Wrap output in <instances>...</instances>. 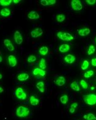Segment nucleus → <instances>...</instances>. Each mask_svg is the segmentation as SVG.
<instances>
[{"instance_id":"2f4dec72","label":"nucleus","mask_w":96,"mask_h":120,"mask_svg":"<svg viewBox=\"0 0 96 120\" xmlns=\"http://www.w3.org/2000/svg\"><path fill=\"white\" fill-rule=\"evenodd\" d=\"M37 60V57H36V56H35L34 55H31L28 57L27 59V61H28V62L29 63H32L35 62Z\"/></svg>"},{"instance_id":"9b49d317","label":"nucleus","mask_w":96,"mask_h":120,"mask_svg":"<svg viewBox=\"0 0 96 120\" xmlns=\"http://www.w3.org/2000/svg\"><path fill=\"white\" fill-rule=\"evenodd\" d=\"M78 33L79 35H80L81 36H88L91 33V30L88 28H81L78 30Z\"/></svg>"},{"instance_id":"f8f14e48","label":"nucleus","mask_w":96,"mask_h":120,"mask_svg":"<svg viewBox=\"0 0 96 120\" xmlns=\"http://www.w3.org/2000/svg\"><path fill=\"white\" fill-rule=\"evenodd\" d=\"M46 71L41 69V68H35L33 71V74L35 76L39 75L41 76H44L46 75Z\"/></svg>"},{"instance_id":"7c9ffc66","label":"nucleus","mask_w":96,"mask_h":120,"mask_svg":"<svg viewBox=\"0 0 96 120\" xmlns=\"http://www.w3.org/2000/svg\"><path fill=\"white\" fill-rule=\"evenodd\" d=\"M86 120H96V116L92 113H89L86 115Z\"/></svg>"},{"instance_id":"9d476101","label":"nucleus","mask_w":96,"mask_h":120,"mask_svg":"<svg viewBox=\"0 0 96 120\" xmlns=\"http://www.w3.org/2000/svg\"><path fill=\"white\" fill-rule=\"evenodd\" d=\"M8 62L9 64L11 67H14L17 65V59L15 56H13V55H11L8 57Z\"/></svg>"},{"instance_id":"2eb2a0df","label":"nucleus","mask_w":96,"mask_h":120,"mask_svg":"<svg viewBox=\"0 0 96 120\" xmlns=\"http://www.w3.org/2000/svg\"><path fill=\"white\" fill-rule=\"evenodd\" d=\"M40 3L41 5L46 6L53 5L56 3V1L55 0H41Z\"/></svg>"},{"instance_id":"412c9836","label":"nucleus","mask_w":96,"mask_h":120,"mask_svg":"<svg viewBox=\"0 0 96 120\" xmlns=\"http://www.w3.org/2000/svg\"><path fill=\"white\" fill-rule=\"evenodd\" d=\"M70 87H71V89H73V90H75V91H80V86H78V82H76V81H73L70 84Z\"/></svg>"},{"instance_id":"7ed1b4c3","label":"nucleus","mask_w":96,"mask_h":120,"mask_svg":"<svg viewBox=\"0 0 96 120\" xmlns=\"http://www.w3.org/2000/svg\"><path fill=\"white\" fill-rule=\"evenodd\" d=\"M57 36L59 38L60 40H63L65 41H70L74 39L73 35L70 33L67 32H63V31H59L57 33Z\"/></svg>"},{"instance_id":"58836bf2","label":"nucleus","mask_w":96,"mask_h":120,"mask_svg":"<svg viewBox=\"0 0 96 120\" xmlns=\"http://www.w3.org/2000/svg\"><path fill=\"white\" fill-rule=\"evenodd\" d=\"M2 78H3V76H2V75L0 73V79H1Z\"/></svg>"},{"instance_id":"39448f33","label":"nucleus","mask_w":96,"mask_h":120,"mask_svg":"<svg viewBox=\"0 0 96 120\" xmlns=\"http://www.w3.org/2000/svg\"><path fill=\"white\" fill-rule=\"evenodd\" d=\"M71 8L75 11H81L83 9V5L80 0H72L71 1Z\"/></svg>"},{"instance_id":"a878e982","label":"nucleus","mask_w":96,"mask_h":120,"mask_svg":"<svg viewBox=\"0 0 96 120\" xmlns=\"http://www.w3.org/2000/svg\"><path fill=\"white\" fill-rule=\"evenodd\" d=\"M39 66H40V68L42 70H44L46 68V60H45L44 59L42 58L41 60H40V62L39 64Z\"/></svg>"},{"instance_id":"473e14b6","label":"nucleus","mask_w":96,"mask_h":120,"mask_svg":"<svg viewBox=\"0 0 96 120\" xmlns=\"http://www.w3.org/2000/svg\"><path fill=\"white\" fill-rule=\"evenodd\" d=\"M80 84H81V86H82V87H83V89H88V83H87V82H86V81L83 80V79L81 80L80 81Z\"/></svg>"},{"instance_id":"c85d7f7f","label":"nucleus","mask_w":96,"mask_h":120,"mask_svg":"<svg viewBox=\"0 0 96 120\" xmlns=\"http://www.w3.org/2000/svg\"><path fill=\"white\" fill-rule=\"evenodd\" d=\"M96 51V48H95V46L94 45H90L89 48H88V55H92V54L95 52Z\"/></svg>"},{"instance_id":"4c0bfd02","label":"nucleus","mask_w":96,"mask_h":120,"mask_svg":"<svg viewBox=\"0 0 96 120\" xmlns=\"http://www.w3.org/2000/svg\"><path fill=\"white\" fill-rule=\"evenodd\" d=\"M2 61H3V58H2V57L1 56H0V63Z\"/></svg>"},{"instance_id":"f03ea898","label":"nucleus","mask_w":96,"mask_h":120,"mask_svg":"<svg viewBox=\"0 0 96 120\" xmlns=\"http://www.w3.org/2000/svg\"><path fill=\"white\" fill-rule=\"evenodd\" d=\"M83 100L87 105H94L96 104V95L94 94H90L83 96Z\"/></svg>"},{"instance_id":"423d86ee","label":"nucleus","mask_w":96,"mask_h":120,"mask_svg":"<svg viewBox=\"0 0 96 120\" xmlns=\"http://www.w3.org/2000/svg\"><path fill=\"white\" fill-rule=\"evenodd\" d=\"M14 38L15 42L17 45H21L23 42V38H22V36L21 33H20V31H15L14 33Z\"/></svg>"},{"instance_id":"c9c22d12","label":"nucleus","mask_w":96,"mask_h":120,"mask_svg":"<svg viewBox=\"0 0 96 120\" xmlns=\"http://www.w3.org/2000/svg\"><path fill=\"white\" fill-rule=\"evenodd\" d=\"M12 2H13L14 3L17 4V3H18L20 2V1H19V0H13V1H12Z\"/></svg>"},{"instance_id":"6e6552de","label":"nucleus","mask_w":96,"mask_h":120,"mask_svg":"<svg viewBox=\"0 0 96 120\" xmlns=\"http://www.w3.org/2000/svg\"><path fill=\"white\" fill-rule=\"evenodd\" d=\"M54 82L55 84L58 86H62L65 84L66 79H65V78L63 76H60L54 81Z\"/></svg>"},{"instance_id":"e433bc0d","label":"nucleus","mask_w":96,"mask_h":120,"mask_svg":"<svg viewBox=\"0 0 96 120\" xmlns=\"http://www.w3.org/2000/svg\"><path fill=\"white\" fill-rule=\"evenodd\" d=\"M3 91H4L3 88L0 86V93H1V92H3Z\"/></svg>"},{"instance_id":"0eeeda50","label":"nucleus","mask_w":96,"mask_h":120,"mask_svg":"<svg viewBox=\"0 0 96 120\" xmlns=\"http://www.w3.org/2000/svg\"><path fill=\"white\" fill-rule=\"evenodd\" d=\"M43 30L40 28H37L31 31V36L33 38H38L43 35Z\"/></svg>"},{"instance_id":"f704fd0d","label":"nucleus","mask_w":96,"mask_h":120,"mask_svg":"<svg viewBox=\"0 0 96 120\" xmlns=\"http://www.w3.org/2000/svg\"><path fill=\"white\" fill-rule=\"evenodd\" d=\"M91 64L92 66L96 67V58H93L91 60Z\"/></svg>"},{"instance_id":"f3484780","label":"nucleus","mask_w":96,"mask_h":120,"mask_svg":"<svg viewBox=\"0 0 96 120\" xmlns=\"http://www.w3.org/2000/svg\"><path fill=\"white\" fill-rule=\"evenodd\" d=\"M28 78H29V75L26 73H20V74L17 76V79H18V81H26Z\"/></svg>"},{"instance_id":"a19ab883","label":"nucleus","mask_w":96,"mask_h":120,"mask_svg":"<svg viewBox=\"0 0 96 120\" xmlns=\"http://www.w3.org/2000/svg\"><path fill=\"white\" fill-rule=\"evenodd\" d=\"M95 41H96V39H95Z\"/></svg>"},{"instance_id":"b1692460","label":"nucleus","mask_w":96,"mask_h":120,"mask_svg":"<svg viewBox=\"0 0 96 120\" xmlns=\"http://www.w3.org/2000/svg\"><path fill=\"white\" fill-rule=\"evenodd\" d=\"M78 103H76V102H74L73 104H71V106H70V108L69 109V112L70 113L73 114L75 112V110H76V107H78Z\"/></svg>"},{"instance_id":"4468645a","label":"nucleus","mask_w":96,"mask_h":120,"mask_svg":"<svg viewBox=\"0 0 96 120\" xmlns=\"http://www.w3.org/2000/svg\"><path fill=\"white\" fill-rule=\"evenodd\" d=\"M70 49V46L68 45H67V44H63V45H60L59 46V50L62 53L66 52Z\"/></svg>"},{"instance_id":"ddd939ff","label":"nucleus","mask_w":96,"mask_h":120,"mask_svg":"<svg viewBox=\"0 0 96 120\" xmlns=\"http://www.w3.org/2000/svg\"><path fill=\"white\" fill-rule=\"evenodd\" d=\"M4 44L9 51H13L14 50V46L12 44L11 41L9 39H5L4 40Z\"/></svg>"},{"instance_id":"4be33fe9","label":"nucleus","mask_w":96,"mask_h":120,"mask_svg":"<svg viewBox=\"0 0 96 120\" xmlns=\"http://www.w3.org/2000/svg\"><path fill=\"white\" fill-rule=\"evenodd\" d=\"M37 87L40 92L43 93L44 92V83L43 81H40L37 84Z\"/></svg>"},{"instance_id":"f257e3e1","label":"nucleus","mask_w":96,"mask_h":120,"mask_svg":"<svg viewBox=\"0 0 96 120\" xmlns=\"http://www.w3.org/2000/svg\"><path fill=\"white\" fill-rule=\"evenodd\" d=\"M30 113V110L26 107L20 106L16 110V115L20 118L27 116Z\"/></svg>"},{"instance_id":"1a4fd4ad","label":"nucleus","mask_w":96,"mask_h":120,"mask_svg":"<svg viewBox=\"0 0 96 120\" xmlns=\"http://www.w3.org/2000/svg\"><path fill=\"white\" fill-rule=\"evenodd\" d=\"M64 60L68 64H72L76 60V57L72 54H68L64 57Z\"/></svg>"},{"instance_id":"dca6fc26","label":"nucleus","mask_w":96,"mask_h":120,"mask_svg":"<svg viewBox=\"0 0 96 120\" xmlns=\"http://www.w3.org/2000/svg\"><path fill=\"white\" fill-rule=\"evenodd\" d=\"M28 17L30 19L35 20V19H38L40 18V15L38 14V12L36 11H31L28 14Z\"/></svg>"},{"instance_id":"ea45409f","label":"nucleus","mask_w":96,"mask_h":120,"mask_svg":"<svg viewBox=\"0 0 96 120\" xmlns=\"http://www.w3.org/2000/svg\"><path fill=\"white\" fill-rule=\"evenodd\" d=\"M91 90H94V87H91Z\"/></svg>"},{"instance_id":"c756f323","label":"nucleus","mask_w":96,"mask_h":120,"mask_svg":"<svg viewBox=\"0 0 96 120\" xmlns=\"http://www.w3.org/2000/svg\"><path fill=\"white\" fill-rule=\"evenodd\" d=\"M94 73V71L92 70L88 71H86V72H85V73H84V77L86 78H91V76H92Z\"/></svg>"},{"instance_id":"20e7f679","label":"nucleus","mask_w":96,"mask_h":120,"mask_svg":"<svg viewBox=\"0 0 96 120\" xmlns=\"http://www.w3.org/2000/svg\"><path fill=\"white\" fill-rule=\"evenodd\" d=\"M15 95L17 99L20 100H25L27 98V94L22 87H18L15 91Z\"/></svg>"},{"instance_id":"aec40b11","label":"nucleus","mask_w":96,"mask_h":120,"mask_svg":"<svg viewBox=\"0 0 96 120\" xmlns=\"http://www.w3.org/2000/svg\"><path fill=\"white\" fill-rule=\"evenodd\" d=\"M48 51H49V49L47 46H42L39 49V53L41 56H46L48 54Z\"/></svg>"},{"instance_id":"393cba45","label":"nucleus","mask_w":96,"mask_h":120,"mask_svg":"<svg viewBox=\"0 0 96 120\" xmlns=\"http://www.w3.org/2000/svg\"><path fill=\"white\" fill-rule=\"evenodd\" d=\"M56 20L58 22H62L65 20V15L62 14H60L56 16Z\"/></svg>"},{"instance_id":"bb28decb","label":"nucleus","mask_w":96,"mask_h":120,"mask_svg":"<svg viewBox=\"0 0 96 120\" xmlns=\"http://www.w3.org/2000/svg\"><path fill=\"white\" fill-rule=\"evenodd\" d=\"M12 2V0H0V5L3 6H7L9 5Z\"/></svg>"},{"instance_id":"a211bd4d","label":"nucleus","mask_w":96,"mask_h":120,"mask_svg":"<svg viewBox=\"0 0 96 120\" xmlns=\"http://www.w3.org/2000/svg\"><path fill=\"white\" fill-rule=\"evenodd\" d=\"M0 14L3 17H8L11 14V11L8 8H3L0 11Z\"/></svg>"},{"instance_id":"6ab92c4d","label":"nucleus","mask_w":96,"mask_h":120,"mask_svg":"<svg viewBox=\"0 0 96 120\" xmlns=\"http://www.w3.org/2000/svg\"><path fill=\"white\" fill-rule=\"evenodd\" d=\"M30 102L32 105L36 106V105H38V104L40 103V100L36 98L34 95H32L30 97Z\"/></svg>"},{"instance_id":"72a5a7b5","label":"nucleus","mask_w":96,"mask_h":120,"mask_svg":"<svg viewBox=\"0 0 96 120\" xmlns=\"http://www.w3.org/2000/svg\"><path fill=\"white\" fill-rule=\"evenodd\" d=\"M86 2L89 5H93L96 3V0H86Z\"/></svg>"},{"instance_id":"cd10ccee","label":"nucleus","mask_w":96,"mask_h":120,"mask_svg":"<svg viewBox=\"0 0 96 120\" xmlns=\"http://www.w3.org/2000/svg\"><path fill=\"white\" fill-rule=\"evenodd\" d=\"M89 66V62L87 60H85L83 61V64L81 65V69L83 70H85L88 69Z\"/></svg>"},{"instance_id":"5701e85b","label":"nucleus","mask_w":96,"mask_h":120,"mask_svg":"<svg viewBox=\"0 0 96 120\" xmlns=\"http://www.w3.org/2000/svg\"><path fill=\"white\" fill-rule=\"evenodd\" d=\"M60 101L62 104H64V105L67 104V102H68V95L65 94V95H63L62 96H61L60 98Z\"/></svg>"}]
</instances>
